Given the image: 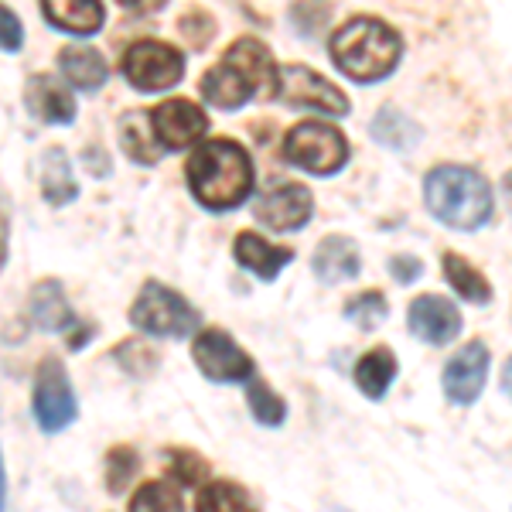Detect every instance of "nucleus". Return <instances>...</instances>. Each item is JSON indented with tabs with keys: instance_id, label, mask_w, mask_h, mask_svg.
I'll return each mask as SVG.
<instances>
[{
	"instance_id": "393cba45",
	"label": "nucleus",
	"mask_w": 512,
	"mask_h": 512,
	"mask_svg": "<svg viewBox=\"0 0 512 512\" xmlns=\"http://www.w3.org/2000/svg\"><path fill=\"white\" fill-rule=\"evenodd\" d=\"M373 137L379 144L390 147V151H410V147H417V140H420V127L414 120L403 117V113L383 110L373 120Z\"/></svg>"
},
{
	"instance_id": "e433bc0d",
	"label": "nucleus",
	"mask_w": 512,
	"mask_h": 512,
	"mask_svg": "<svg viewBox=\"0 0 512 512\" xmlns=\"http://www.w3.org/2000/svg\"><path fill=\"white\" fill-rule=\"evenodd\" d=\"M7 250H11V212H7V198L0 195V270L7 263Z\"/></svg>"
},
{
	"instance_id": "c756f323",
	"label": "nucleus",
	"mask_w": 512,
	"mask_h": 512,
	"mask_svg": "<svg viewBox=\"0 0 512 512\" xmlns=\"http://www.w3.org/2000/svg\"><path fill=\"white\" fill-rule=\"evenodd\" d=\"M178 482H144L130 495V509H181Z\"/></svg>"
},
{
	"instance_id": "a211bd4d",
	"label": "nucleus",
	"mask_w": 512,
	"mask_h": 512,
	"mask_svg": "<svg viewBox=\"0 0 512 512\" xmlns=\"http://www.w3.org/2000/svg\"><path fill=\"white\" fill-rule=\"evenodd\" d=\"M233 256H236L239 267H246L253 277L274 280L280 270L294 260V250H291V246L267 243V239L256 236V233H239L236 243H233Z\"/></svg>"
},
{
	"instance_id": "7c9ffc66",
	"label": "nucleus",
	"mask_w": 512,
	"mask_h": 512,
	"mask_svg": "<svg viewBox=\"0 0 512 512\" xmlns=\"http://www.w3.org/2000/svg\"><path fill=\"white\" fill-rule=\"evenodd\" d=\"M140 458L134 448H113L106 454V489L113 495H120L130 485V478L137 475Z\"/></svg>"
},
{
	"instance_id": "aec40b11",
	"label": "nucleus",
	"mask_w": 512,
	"mask_h": 512,
	"mask_svg": "<svg viewBox=\"0 0 512 512\" xmlns=\"http://www.w3.org/2000/svg\"><path fill=\"white\" fill-rule=\"evenodd\" d=\"M359 246L345 236H328L315 250V277L321 284H342L359 277Z\"/></svg>"
},
{
	"instance_id": "0eeeda50",
	"label": "nucleus",
	"mask_w": 512,
	"mask_h": 512,
	"mask_svg": "<svg viewBox=\"0 0 512 512\" xmlns=\"http://www.w3.org/2000/svg\"><path fill=\"white\" fill-rule=\"evenodd\" d=\"M31 410H35V420L45 434H62L65 427L79 417L76 390H72L62 359H55V355H48V359L38 362Z\"/></svg>"
},
{
	"instance_id": "f3484780",
	"label": "nucleus",
	"mask_w": 512,
	"mask_h": 512,
	"mask_svg": "<svg viewBox=\"0 0 512 512\" xmlns=\"http://www.w3.org/2000/svg\"><path fill=\"white\" fill-rule=\"evenodd\" d=\"M28 315L41 332H52V335L69 332V328L79 325L76 311H72L69 297H65L62 280H38L28 301Z\"/></svg>"
},
{
	"instance_id": "a878e982",
	"label": "nucleus",
	"mask_w": 512,
	"mask_h": 512,
	"mask_svg": "<svg viewBox=\"0 0 512 512\" xmlns=\"http://www.w3.org/2000/svg\"><path fill=\"white\" fill-rule=\"evenodd\" d=\"M246 403H250V414L260 420L263 427H280L287 420V403L280 400L267 383L250 379V386H246Z\"/></svg>"
},
{
	"instance_id": "dca6fc26",
	"label": "nucleus",
	"mask_w": 512,
	"mask_h": 512,
	"mask_svg": "<svg viewBox=\"0 0 512 512\" xmlns=\"http://www.w3.org/2000/svg\"><path fill=\"white\" fill-rule=\"evenodd\" d=\"M41 14L52 28L65 31V35L89 38L103 31L106 7L103 0H41Z\"/></svg>"
},
{
	"instance_id": "412c9836",
	"label": "nucleus",
	"mask_w": 512,
	"mask_h": 512,
	"mask_svg": "<svg viewBox=\"0 0 512 512\" xmlns=\"http://www.w3.org/2000/svg\"><path fill=\"white\" fill-rule=\"evenodd\" d=\"M76 195H79V185L62 147H52V151L41 154V198H45L52 209H65L69 202H76Z\"/></svg>"
},
{
	"instance_id": "9d476101",
	"label": "nucleus",
	"mask_w": 512,
	"mask_h": 512,
	"mask_svg": "<svg viewBox=\"0 0 512 512\" xmlns=\"http://www.w3.org/2000/svg\"><path fill=\"white\" fill-rule=\"evenodd\" d=\"M277 99L301 110L328 113V117H345L349 113V99L338 86L311 72L308 65H284L277 69Z\"/></svg>"
},
{
	"instance_id": "1a4fd4ad",
	"label": "nucleus",
	"mask_w": 512,
	"mask_h": 512,
	"mask_svg": "<svg viewBox=\"0 0 512 512\" xmlns=\"http://www.w3.org/2000/svg\"><path fill=\"white\" fill-rule=\"evenodd\" d=\"M192 359L212 383H250L256 366L222 328H205L192 342Z\"/></svg>"
},
{
	"instance_id": "2f4dec72",
	"label": "nucleus",
	"mask_w": 512,
	"mask_h": 512,
	"mask_svg": "<svg viewBox=\"0 0 512 512\" xmlns=\"http://www.w3.org/2000/svg\"><path fill=\"white\" fill-rule=\"evenodd\" d=\"M113 355H117V362L127 369V373H137V376H147L154 362H158V355L147 349L144 342H123Z\"/></svg>"
},
{
	"instance_id": "20e7f679",
	"label": "nucleus",
	"mask_w": 512,
	"mask_h": 512,
	"mask_svg": "<svg viewBox=\"0 0 512 512\" xmlns=\"http://www.w3.org/2000/svg\"><path fill=\"white\" fill-rule=\"evenodd\" d=\"M424 202L434 219H441L451 229H472L485 226L492 216V192L485 178L472 168L458 164H441L424 181Z\"/></svg>"
},
{
	"instance_id": "2eb2a0df",
	"label": "nucleus",
	"mask_w": 512,
	"mask_h": 512,
	"mask_svg": "<svg viewBox=\"0 0 512 512\" xmlns=\"http://www.w3.org/2000/svg\"><path fill=\"white\" fill-rule=\"evenodd\" d=\"M24 103L48 127H69L76 120V96L52 76H31L24 86Z\"/></svg>"
},
{
	"instance_id": "ddd939ff",
	"label": "nucleus",
	"mask_w": 512,
	"mask_h": 512,
	"mask_svg": "<svg viewBox=\"0 0 512 512\" xmlns=\"http://www.w3.org/2000/svg\"><path fill=\"white\" fill-rule=\"evenodd\" d=\"M485 373H489V349L482 342H468L465 349L444 366V393L458 407H472L485 390Z\"/></svg>"
},
{
	"instance_id": "f704fd0d",
	"label": "nucleus",
	"mask_w": 512,
	"mask_h": 512,
	"mask_svg": "<svg viewBox=\"0 0 512 512\" xmlns=\"http://www.w3.org/2000/svg\"><path fill=\"white\" fill-rule=\"evenodd\" d=\"M390 274L400 280V284H414V280L424 274V267H420L417 256H393L390 263Z\"/></svg>"
},
{
	"instance_id": "4be33fe9",
	"label": "nucleus",
	"mask_w": 512,
	"mask_h": 512,
	"mask_svg": "<svg viewBox=\"0 0 512 512\" xmlns=\"http://www.w3.org/2000/svg\"><path fill=\"white\" fill-rule=\"evenodd\" d=\"M396 379V355L390 349H373L355 362V386L369 396V400H383L386 390Z\"/></svg>"
},
{
	"instance_id": "b1692460",
	"label": "nucleus",
	"mask_w": 512,
	"mask_h": 512,
	"mask_svg": "<svg viewBox=\"0 0 512 512\" xmlns=\"http://www.w3.org/2000/svg\"><path fill=\"white\" fill-rule=\"evenodd\" d=\"M444 277H448V284H451L461 297H465V301H472V304H489V301H492L489 280L478 274V270L465 260V256L444 253Z\"/></svg>"
},
{
	"instance_id": "4c0bfd02",
	"label": "nucleus",
	"mask_w": 512,
	"mask_h": 512,
	"mask_svg": "<svg viewBox=\"0 0 512 512\" xmlns=\"http://www.w3.org/2000/svg\"><path fill=\"white\" fill-rule=\"evenodd\" d=\"M502 390H506V396L512 400V359L506 362V369H502Z\"/></svg>"
},
{
	"instance_id": "5701e85b",
	"label": "nucleus",
	"mask_w": 512,
	"mask_h": 512,
	"mask_svg": "<svg viewBox=\"0 0 512 512\" xmlns=\"http://www.w3.org/2000/svg\"><path fill=\"white\" fill-rule=\"evenodd\" d=\"M147 123H151V113H130V117H123L120 144L137 164H158L164 147L154 137V127H147Z\"/></svg>"
},
{
	"instance_id": "f03ea898",
	"label": "nucleus",
	"mask_w": 512,
	"mask_h": 512,
	"mask_svg": "<svg viewBox=\"0 0 512 512\" xmlns=\"http://www.w3.org/2000/svg\"><path fill=\"white\" fill-rule=\"evenodd\" d=\"M205 103L219 110H239L250 99L277 96V65L267 45L256 38H239L226 48L219 65H212L202 79Z\"/></svg>"
},
{
	"instance_id": "7ed1b4c3",
	"label": "nucleus",
	"mask_w": 512,
	"mask_h": 512,
	"mask_svg": "<svg viewBox=\"0 0 512 512\" xmlns=\"http://www.w3.org/2000/svg\"><path fill=\"white\" fill-rule=\"evenodd\" d=\"M332 62L355 82L386 79L403 55L400 35L379 18H355L332 35Z\"/></svg>"
},
{
	"instance_id": "6e6552de",
	"label": "nucleus",
	"mask_w": 512,
	"mask_h": 512,
	"mask_svg": "<svg viewBox=\"0 0 512 512\" xmlns=\"http://www.w3.org/2000/svg\"><path fill=\"white\" fill-rule=\"evenodd\" d=\"M123 76L140 93H164L185 76V55L164 41H137L123 55Z\"/></svg>"
},
{
	"instance_id": "9b49d317",
	"label": "nucleus",
	"mask_w": 512,
	"mask_h": 512,
	"mask_svg": "<svg viewBox=\"0 0 512 512\" xmlns=\"http://www.w3.org/2000/svg\"><path fill=\"white\" fill-rule=\"evenodd\" d=\"M311 212H315V198H311L308 188L294 185V181H280V185L267 188L256 198L253 216L274 233H294V229L308 226Z\"/></svg>"
},
{
	"instance_id": "ea45409f",
	"label": "nucleus",
	"mask_w": 512,
	"mask_h": 512,
	"mask_svg": "<svg viewBox=\"0 0 512 512\" xmlns=\"http://www.w3.org/2000/svg\"><path fill=\"white\" fill-rule=\"evenodd\" d=\"M502 192H506V198H509V209H512V171L506 178H502Z\"/></svg>"
},
{
	"instance_id": "c85d7f7f",
	"label": "nucleus",
	"mask_w": 512,
	"mask_h": 512,
	"mask_svg": "<svg viewBox=\"0 0 512 512\" xmlns=\"http://www.w3.org/2000/svg\"><path fill=\"white\" fill-rule=\"evenodd\" d=\"M386 315H390V304H386L383 294L366 291V294H355L349 304H345V318L355 321L362 332H373L376 325H383Z\"/></svg>"
},
{
	"instance_id": "39448f33",
	"label": "nucleus",
	"mask_w": 512,
	"mask_h": 512,
	"mask_svg": "<svg viewBox=\"0 0 512 512\" xmlns=\"http://www.w3.org/2000/svg\"><path fill=\"white\" fill-rule=\"evenodd\" d=\"M198 321L202 318H198L192 304L178 291L158 284V280H147L140 287L137 301L130 304V325L154 338H185L195 332Z\"/></svg>"
},
{
	"instance_id": "f257e3e1",
	"label": "nucleus",
	"mask_w": 512,
	"mask_h": 512,
	"mask_svg": "<svg viewBox=\"0 0 512 512\" xmlns=\"http://www.w3.org/2000/svg\"><path fill=\"white\" fill-rule=\"evenodd\" d=\"M188 188L205 209L229 212L253 192V161L236 140H205L185 164Z\"/></svg>"
},
{
	"instance_id": "bb28decb",
	"label": "nucleus",
	"mask_w": 512,
	"mask_h": 512,
	"mask_svg": "<svg viewBox=\"0 0 512 512\" xmlns=\"http://www.w3.org/2000/svg\"><path fill=\"white\" fill-rule=\"evenodd\" d=\"M168 475L175 478L178 485H185V489H202L205 482H209V465L202 461V454L195 451H181V448H168Z\"/></svg>"
},
{
	"instance_id": "4468645a",
	"label": "nucleus",
	"mask_w": 512,
	"mask_h": 512,
	"mask_svg": "<svg viewBox=\"0 0 512 512\" xmlns=\"http://www.w3.org/2000/svg\"><path fill=\"white\" fill-rule=\"evenodd\" d=\"M407 325L420 342L427 345H451L461 332V315L458 308L448 301V297L437 294H424L410 304L407 311Z\"/></svg>"
},
{
	"instance_id": "c9c22d12",
	"label": "nucleus",
	"mask_w": 512,
	"mask_h": 512,
	"mask_svg": "<svg viewBox=\"0 0 512 512\" xmlns=\"http://www.w3.org/2000/svg\"><path fill=\"white\" fill-rule=\"evenodd\" d=\"M127 14H134V18H151V14H158L168 0H117Z\"/></svg>"
},
{
	"instance_id": "473e14b6",
	"label": "nucleus",
	"mask_w": 512,
	"mask_h": 512,
	"mask_svg": "<svg viewBox=\"0 0 512 512\" xmlns=\"http://www.w3.org/2000/svg\"><path fill=\"white\" fill-rule=\"evenodd\" d=\"M24 48V24L7 4H0V52H21Z\"/></svg>"
},
{
	"instance_id": "cd10ccee",
	"label": "nucleus",
	"mask_w": 512,
	"mask_h": 512,
	"mask_svg": "<svg viewBox=\"0 0 512 512\" xmlns=\"http://www.w3.org/2000/svg\"><path fill=\"white\" fill-rule=\"evenodd\" d=\"M198 509H253L250 495L236 482H205L195 495Z\"/></svg>"
},
{
	"instance_id": "58836bf2",
	"label": "nucleus",
	"mask_w": 512,
	"mask_h": 512,
	"mask_svg": "<svg viewBox=\"0 0 512 512\" xmlns=\"http://www.w3.org/2000/svg\"><path fill=\"white\" fill-rule=\"evenodd\" d=\"M4 499H7V475H4V461H0V509H4Z\"/></svg>"
},
{
	"instance_id": "72a5a7b5",
	"label": "nucleus",
	"mask_w": 512,
	"mask_h": 512,
	"mask_svg": "<svg viewBox=\"0 0 512 512\" xmlns=\"http://www.w3.org/2000/svg\"><path fill=\"white\" fill-rule=\"evenodd\" d=\"M181 35L188 38V45L202 48L205 41H209L212 35H216V21L209 18V14H188V18H181Z\"/></svg>"
},
{
	"instance_id": "423d86ee",
	"label": "nucleus",
	"mask_w": 512,
	"mask_h": 512,
	"mask_svg": "<svg viewBox=\"0 0 512 512\" xmlns=\"http://www.w3.org/2000/svg\"><path fill=\"white\" fill-rule=\"evenodd\" d=\"M284 158L311 175H335L349 161V140L332 123H297L284 137Z\"/></svg>"
},
{
	"instance_id": "6ab92c4d",
	"label": "nucleus",
	"mask_w": 512,
	"mask_h": 512,
	"mask_svg": "<svg viewBox=\"0 0 512 512\" xmlns=\"http://www.w3.org/2000/svg\"><path fill=\"white\" fill-rule=\"evenodd\" d=\"M59 72L69 79V86L82 89V93H96L106 86V59L93 45H65L59 52Z\"/></svg>"
},
{
	"instance_id": "f8f14e48",
	"label": "nucleus",
	"mask_w": 512,
	"mask_h": 512,
	"mask_svg": "<svg viewBox=\"0 0 512 512\" xmlns=\"http://www.w3.org/2000/svg\"><path fill=\"white\" fill-rule=\"evenodd\" d=\"M154 137L164 151H185V147L198 144L209 130V117L192 103V99H164L161 106L151 110Z\"/></svg>"
}]
</instances>
